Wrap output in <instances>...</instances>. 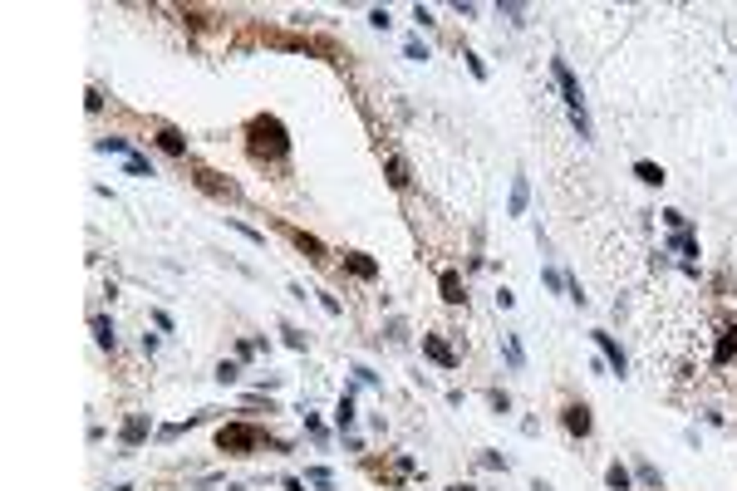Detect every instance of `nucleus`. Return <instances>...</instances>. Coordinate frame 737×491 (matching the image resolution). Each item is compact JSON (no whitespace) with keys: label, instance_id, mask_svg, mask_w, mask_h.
<instances>
[{"label":"nucleus","instance_id":"1","mask_svg":"<svg viewBox=\"0 0 737 491\" xmlns=\"http://www.w3.org/2000/svg\"><path fill=\"white\" fill-rule=\"evenodd\" d=\"M246 148H251L256 162H286L291 157V133L275 114H256L246 123Z\"/></svg>","mask_w":737,"mask_h":491},{"label":"nucleus","instance_id":"2","mask_svg":"<svg viewBox=\"0 0 737 491\" xmlns=\"http://www.w3.org/2000/svg\"><path fill=\"white\" fill-rule=\"evenodd\" d=\"M280 447V452H286L291 443H280V438H266V427H256V422H226L221 432H216V447L226 452V457H251L256 447Z\"/></svg>","mask_w":737,"mask_h":491},{"label":"nucleus","instance_id":"3","mask_svg":"<svg viewBox=\"0 0 737 491\" xmlns=\"http://www.w3.org/2000/svg\"><path fill=\"white\" fill-rule=\"evenodd\" d=\"M550 69H555V84H560V98H565V108H571V123H575V133H580V138H595V128H590V114H585V93H580V79L571 74V64H565V60H555Z\"/></svg>","mask_w":737,"mask_h":491},{"label":"nucleus","instance_id":"4","mask_svg":"<svg viewBox=\"0 0 737 491\" xmlns=\"http://www.w3.org/2000/svg\"><path fill=\"white\" fill-rule=\"evenodd\" d=\"M192 182H197L207 197H216V202H241V187L226 177V172H216V168H192Z\"/></svg>","mask_w":737,"mask_h":491},{"label":"nucleus","instance_id":"5","mask_svg":"<svg viewBox=\"0 0 737 491\" xmlns=\"http://www.w3.org/2000/svg\"><path fill=\"white\" fill-rule=\"evenodd\" d=\"M148 432H153V418H148V413H128L123 427H119V447H123V452H138V447L148 443Z\"/></svg>","mask_w":737,"mask_h":491},{"label":"nucleus","instance_id":"6","mask_svg":"<svg viewBox=\"0 0 737 491\" xmlns=\"http://www.w3.org/2000/svg\"><path fill=\"white\" fill-rule=\"evenodd\" d=\"M560 422H565L571 438H590V432H595V418H590L585 403H565V408H560Z\"/></svg>","mask_w":737,"mask_h":491},{"label":"nucleus","instance_id":"7","mask_svg":"<svg viewBox=\"0 0 737 491\" xmlns=\"http://www.w3.org/2000/svg\"><path fill=\"white\" fill-rule=\"evenodd\" d=\"M383 177H388V187H393V192H404V187L413 182V168L404 162V152H393V148L383 152Z\"/></svg>","mask_w":737,"mask_h":491},{"label":"nucleus","instance_id":"8","mask_svg":"<svg viewBox=\"0 0 737 491\" xmlns=\"http://www.w3.org/2000/svg\"><path fill=\"white\" fill-rule=\"evenodd\" d=\"M590 339H595V349L605 354V364H609V368H614L619 378H625V373H630V359H625V349H619V344H614V334H605V330H595Z\"/></svg>","mask_w":737,"mask_h":491},{"label":"nucleus","instance_id":"9","mask_svg":"<svg viewBox=\"0 0 737 491\" xmlns=\"http://www.w3.org/2000/svg\"><path fill=\"white\" fill-rule=\"evenodd\" d=\"M286 236L295 241V251H305V260H315V265H324V260H329V251H324V241H320V236H310V231H300V226H286Z\"/></svg>","mask_w":737,"mask_h":491},{"label":"nucleus","instance_id":"10","mask_svg":"<svg viewBox=\"0 0 737 491\" xmlns=\"http://www.w3.org/2000/svg\"><path fill=\"white\" fill-rule=\"evenodd\" d=\"M423 354L437 364V368H458V354H452V344L442 334H423Z\"/></svg>","mask_w":737,"mask_h":491},{"label":"nucleus","instance_id":"11","mask_svg":"<svg viewBox=\"0 0 737 491\" xmlns=\"http://www.w3.org/2000/svg\"><path fill=\"white\" fill-rule=\"evenodd\" d=\"M345 270L359 276V280H379V260L369 251H345Z\"/></svg>","mask_w":737,"mask_h":491},{"label":"nucleus","instance_id":"12","mask_svg":"<svg viewBox=\"0 0 737 491\" xmlns=\"http://www.w3.org/2000/svg\"><path fill=\"white\" fill-rule=\"evenodd\" d=\"M526 206H531V182H526V172H517V177H512V202H506V216H526Z\"/></svg>","mask_w":737,"mask_h":491},{"label":"nucleus","instance_id":"13","mask_svg":"<svg viewBox=\"0 0 737 491\" xmlns=\"http://www.w3.org/2000/svg\"><path fill=\"white\" fill-rule=\"evenodd\" d=\"M437 290H442L447 305H462V300H467V285H462L458 270H442V276H437Z\"/></svg>","mask_w":737,"mask_h":491},{"label":"nucleus","instance_id":"14","mask_svg":"<svg viewBox=\"0 0 737 491\" xmlns=\"http://www.w3.org/2000/svg\"><path fill=\"white\" fill-rule=\"evenodd\" d=\"M167 157H187V138L177 133V128H157V138H153Z\"/></svg>","mask_w":737,"mask_h":491},{"label":"nucleus","instance_id":"15","mask_svg":"<svg viewBox=\"0 0 737 491\" xmlns=\"http://www.w3.org/2000/svg\"><path fill=\"white\" fill-rule=\"evenodd\" d=\"M605 486H609V491H630V486H634L630 467H625V462H609V467H605Z\"/></svg>","mask_w":737,"mask_h":491},{"label":"nucleus","instance_id":"16","mask_svg":"<svg viewBox=\"0 0 737 491\" xmlns=\"http://www.w3.org/2000/svg\"><path fill=\"white\" fill-rule=\"evenodd\" d=\"M94 339H98L103 349L119 344V334H113V319H108V314H94Z\"/></svg>","mask_w":737,"mask_h":491},{"label":"nucleus","instance_id":"17","mask_svg":"<svg viewBox=\"0 0 737 491\" xmlns=\"http://www.w3.org/2000/svg\"><path fill=\"white\" fill-rule=\"evenodd\" d=\"M634 177L644 187H664V168H659V162H634Z\"/></svg>","mask_w":737,"mask_h":491},{"label":"nucleus","instance_id":"18","mask_svg":"<svg viewBox=\"0 0 737 491\" xmlns=\"http://www.w3.org/2000/svg\"><path fill=\"white\" fill-rule=\"evenodd\" d=\"M334 422H339V432H349V427H354V398H349V393L339 398V408H334Z\"/></svg>","mask_w":737,"mask_h":491},{"label":"nucleus","instance_id":"19","mask_svg":"<svg viewBox=\"0 0 737 491\" xmlns=\"http://www.w3.org/2000/svg\"><path fill=\"white\" fill-rule=\"evenodd\" d=\"M94 148H98V152H119V157H133V143H128V138H98Z\"/></svg>","mask_w":737,"mask_h":491},{"label":"nucleus","instance_id":"20","mask_svg":"<svg viewBox=\"0 0 737 491\" xmlns=\"http://www.w3.org/2000/svg\"><path fill=\"white\" fill-rule=\"evenodd\" d=\"M305 481H310L315 491H329V486H334V476H329V467H305Z\"/></svg>","mask_w":737,"mask_h":491},{"label":"nucleus","instance_id":"21","mask_svg":"<svg viewBox=\"0 0 737 491\" xmlns=\"http://www.w3.org/2000/svg\"><path fill=\"white\" fill-rule=\"evenodd\" d=\"M732 354H737V330H722V339H718V354H713V359H718V364H727Z\"/></svg>","mask_w":737,"mask_h":491},{"label":"nucleus","instance_id":"22","mask_svg":"<svg viewBox=\"0 0 737 491\" xmlns=\"http://www.w3.org/2000/svg\"><path fill=\"white\" fill-rule=\"evenodd\" d=\"M123 168H128V177H157V172H153V162H148V157H138V152H133V157H123Z\"/></svg>","mask_w":737,"mask_h":491},{"label":"nucleus","instance_id":"23","mask_svg":"<svg viewBox=\"0 0 737 491\" xmlns=\"http://www.w3.org/2000/svg\"><path fill=\"white\" fill-rule=\"evenodd\" d=\"M236 373H241V359H221L216 364V384H236Z\"/></svg>","mask_w":737,"mask_h":491},{"label":"nucleus","instance_id":"24","mask_svg":"<svg viewBox=\"0 0 737 491\" xmlns=\"http://www.w3.org/2000/svg\"><path fill=\"white\" fill-rule=\"evenodd\" d=\"M668 246H673V251H684V256H698V241H693L688 231H673V236H668Z\"/></svg>","mask_w":737,"mask_h":491},{"label":"nucleus","instance_id":"25","mask_svg":"<svg viewBox=\"0 0 737 491\" xmlns=\"http://www.w3.org/2000/svg\"><path fill=\"white\" fill-rule=\"evenodd\" d=\"M300 418H305V427H310V438H315V443H324V438H329V432H324V422H320L310 408H300Z\"/></svg>","mask_w":737,"mask_h":491},{"label":"nucleus","instance_id":"26","mask_svg":"<svg viewBox=\"0 0 737 491\" xmlns=\"http://www.w3.org/2000/svg\"><path fill=\"white\" fill-rule=\"evenodd\" d=\"M226 226H232V231H241V236H246L251 246H266V236H261L256 226H246V222H236V216H232V222H226Z\"/></svg>","mask_w":737,"mask_h":491},{"label":"nucleus","instance_id":"27","mask_svg":"<svg viewBox=\"0 0 737 491\" xmlns=\"http://www.w3.org/2000/svg\"><path fill=\"white\" fill-rule=\"evenodd\" d=\"M280 339H286V349H295V354L305 349V334H300V330H291V324H286V330H280Z\"/></svg>","mask_w":737,"mask_h":491},{"label":"nucleus","instance_id":"28","mask_svg":"<svg viewBox=\"0 0 737 491\" xmlns=\"http://www.w3.org/2000/svg\"><path fill=\"white\" fill-rule=\"evenodd\" d=\"M506 359H512V368H521L526 359H521V344H517V334H506Z\"/></svg>","mask_w":737,"mask_h":491},{"label":"nucleus","instance_id":"29","mask_svg":"<svg viewBox=\"0 0 737 491\" xmlns=\"http://www.w3.org/2000/svg\"><path fill=\"white\" fill-rule=\"evenodd\" d=\"M404 54H408V60H418V64H423V60H428V44H423V39H408V44H404Z\"/></svg>","mask_w":737,"mask_h":491},{"label":"nucleus","instance_id":"30","mask_svg":"<svg viewBox=\"0 0 737 491\" xmlns=\"http://www.w3.org/2000/svg\"><path fill=\"white\" fill-rule=\"evenodd\" d=\"M487 403H492V413H506V408H512V398H506L501 389H492V393H487Z\"/></svg>","mask_w":737,"mask_h":491},{"label":"nucleus","instance_id":"31","mask_svg":"<svg viewBox=\"0 0 737 491\" xmlns=\"http://www.w3.org/2000/svg\"><path fill=\"white\" fill-rule=\"evenodd\" d=\"M369 25H374V30H388V10L374 6V10H369Z\"/></svg>","mask_w":737,"mask_h":491},{"label":"nucleus","instance_id":"32","mask_svg":"<svg viewBox=\"0 0 737 491\" xmlns=\"http://www.w3.org/2000/svg\"><path fill=\"white\" fill-rule=\"evenodd\" d=\"M639 481H644V486H659V467H649V462H639Z\"/></svg>","mask_w":737,"mask_h":491},{"label":"nucleus","instance_id":"33","mask_svg":"<svg viewBox=\"0 0 737 491\" xmlns=\"http://www.w3.org/2000/svg\"><path fill=\"white\" fill-rule=\"evenodd\" d=\"M506 20H512V25H521V15H526V6H496Z\"/></svg>","mask_w":737,"mask_h":491},{"label":"nucleus","instance_id":"34","mask_svg":"<svg viewBox=\"0 0 737 491\" xmlns=\"http://www.w3.org/2000/svg\"><path fill=\"white\" fill-rule=\"evenodd\" d=\"M462 60H467V69H472V79H487V64L477 60V54H462Z\"/></svg>","mask_w":737,"mask_h":491},{"label":"nucleus","instance_id":"35","mask_svg":"<svg viewBox=\"0 0 737 491\" xmlns=\"http://www.w3.org/2000/svg\"><path fill=\"white\" fill-rule=\"evenodd\" d=\"M664 222H668V226H673V231H684V222H688V216H684V211H673V206H668V211H664Z\"/></svg>","mask_w":737,"mask_h":491},{"label":"nucleus","instance_id":"36","mask_svg":"<svg viewBox=\"0 0 737 491\" xmlns=\"http://www.w3.org/2000/svg\"><path fill=\"white\" fill-rule=\"evenodd\" d=\"M84 108H89V114H98V108H103V93H98V89H89V93H84Z\"/></svg>","mask_w":737,"mask_h":491},{"label":"nucleus","instance_id":"37","mask_svg":"<svg viewBox=\"0 0 737 491\" xmlns=\"http://www.w3.org/2000/svg\"><path fill=\"white\" fill-rule=\"evenodd\" d=\"M315 295H320V305H324V310H329V314H339V310H345V305H339V300H334V295H324V290H315Z\"/></svg>","mask_w":737,"mask_h":491},{"label":"nucleus","instance_id":"38","mask_svg":"<svg viewBox=\"0 0 737 491\" xmlns=\"http://www.w3.org/2000/svg\"><path fill=\"white\" fill-rule=\"evenodd\" d=\"M447 491H477V486H467V481H452V486H447Z\"/></svg>","mask_w":737,"mask_h":491},{"label":"nucleus","instance_id":"39","mask_svg":"<svg viewBox=\"0 0 737 491\" xmlns=\"http://www.w3.org/2000/svg\"><path fill=\"white\" fill-rule=\"evenodd\" d=\"M531 491H550V486H546V481H536V486H531Z\"/></svg>","mask_w":737,"mask_h":491},{"label":"nucleus","instance_id":"40","mask_svg":"<svg viewBox=\"0 0 737 491\" xmlns=\"http://www.w3.org/2000/svg\"><path fill=\"white\" fill-rule=\"evenodd\" d=\"M113 491H133V486H113Z\"/></svg>","mask_w":737,"mask_h":491}]
</instances>
